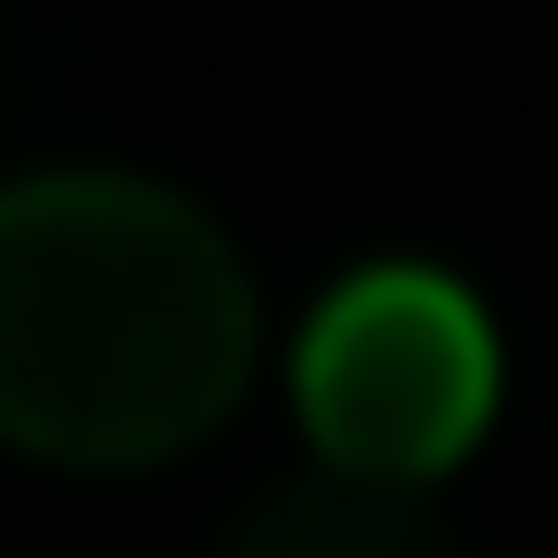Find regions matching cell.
<instances>
[{"mask_svg": "<svg viewBox=\"0 0 558 558\" xmlns=\"http://www.w3.org/2000/svg\"><path fill=\"white\" fill-rule=\"evenodd\" d=\"M254 381V279L191 191L128 166L0 178V445L64 470L191 457Z\"/></svg>", "mask_w": 558, "mask_h": 558, "instance_id": "1", "label": "cell"}, {"mask_svg": "<svg viewBox=\"0 0 558 558\" xmlns=\"http://www.w3.org/2000/svg\"><path fill=\"white\" fill-rule=\"evenodd\" d=\"M292 407L330 483L418 495L495 418V317L445 267H355L292 343Z\"/></svg>", "mask_w": 558, "mask_h": 558, "instance_id": "2", "label": "cell"}, {"mask_svg": "<svg viewBox=\"0 0 558 558\" xmlns=\"http://www.w3.org/2000/svg\"><path fill=\"white\" fill-rule=\"evenodd\" d=\"M216 558H457V533L418 508V495H381V483H330V470H305V483L254 495L242 521H229V546Z\"/></svg>", "mask_w": 558, "mask_h": 558, "instance_id": "3", "label": "cell"}, {"mask_svg": "<svg viewBox=\"0 0 558 558\" xmlns=\"http://www.w3.org/2000/svg\"><path fill=\"white\" fill-rule=\"evenodd\" d=\"M0 114H13V64H0Z\"/></svg>", "mask_w": 558, "mask_h": 558, "instance_id": "4", "label": "cell"}]
</instances>
